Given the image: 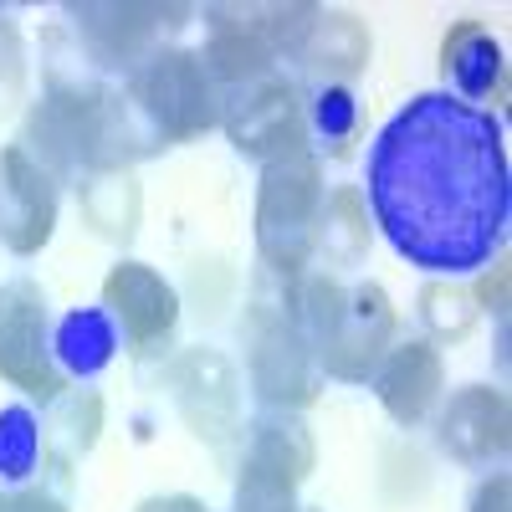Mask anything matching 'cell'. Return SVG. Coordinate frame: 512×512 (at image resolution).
<instances>
[{"instance_id":"1","label":"cell","mask_w":512,"mask_h":512,"mask_svg":"<svg viewBox=\"0 0 512 512\" xmlns=\"http://www.w3.org/2000/svg\"><path fill=\"white\" fill-rule=\"evenodd\" d=\"M369 210L410 267L431 277L487 272L512 226L502 118L446 93L410 98L369 144Z\"/></svg>"},{"instance_id":"2","label":"cell","mask_w":512,"mask_h":512,"mask_svg":"<svg viewBox=\"0 0 512 512\" xmlns=\"http://www.w3.org/2000/svg\"><path fill=\"white\" fill-rule=\"evenodd\" d=\"M323 164L318 154L277 159L262 169V190H256V251L262 267L303 277L313 251H318V221H323Z\"/></svg>"},{"instance_id":"3","label":"cell","mask_w":512,"mask_h":512,"mask_svg":"<svg viewBox=\"0 0 512 512\" xmlns=\"http://www.w3.org/2000/svg\"><path fill=\"white\" fill-rule=\"evenodd\" d=\"M103 82H93L82 67H47V93L31 103L21 149L47 169L52 180H82L88 175V154L98 134V108H103Z\"/></svg>"},{"instance_id":"4","label":"cell","mask_w":512,"mask_h":512,"mask_svg":"<svg viewBox=\"0 0 512 512\" xmlns=\"http://www.w3.org/2000/svg\"><path fill=\"white\" fill-rule=\"evenodd\" d=\"M123 93L139 103V113L159 128L164 144H190L221 123V88L210 82L200 52H185V47L154 52L123 82Z\"/></svg>"},{"instance_id":"5","label":"cell","mask_w":512,"mask_h":512,"mask_svg":"<svg viewBox=\"0 0 512 512\" xmlns=\"http://www.w3.org/2000/svg\"><path fill=\"white\" fill-rule=\"evenodd\" d=\"M82 57L103 72H123L134 77L154 52H164V36H175L195 11L175 6V0H82V6H67Z\"/></svg>"},{"instance_id":"6","label":"cell","mask_w":512,"mask_h":512,"mask_svg":"<svg viewBox=\"0 0 512 512\" xmlns=\"http://www.w3.org/2000/svg\"><path fill=\"white\" fill-rule=\"evenodd\" d=\"M221 128L236 144V154L256 159V164H277V159H297L313 154L308 149V108H303V88L292 77L272 72L256 77L246 88L221 93Z\"/></svg>"},{"instance_id":"7","label":"cell","mask_w":512,"mask_h":512,"mask_svg":"<svg viewBox=\"0 0 512 512\" xmlns=\"http://www.w3.org/2000/svg\"><path fill=\"white\" fill-rule=\"evenodd\" d=\"M0 379H11L31 400L52 405L67 379L52 359V308L31 277L0 282Z\"/></svg>"},{"instance_id":"8","label":"cell","mask_w":512,"mask_h":512,"mask_svg":"<svg viewBox=\"0 0 512 512\" xmlns=\"http://www.w3.org/2000/svg\"><path fill=\"white\" fill-rule=\"evenodd\" d=\"M395 344V303L379 282H354L344 292V308H338L328 338L318 344V369L323 379L338 384H369L379 359Z\"/></svg>"},{"instance_id":"9","label":"cell","mask_w":512,"mask_h":512,"mask_svg":"<svg viewBox=\"0 0 512 512\" xmlns=\"http://www.w3.org/2000/svg\"><path fill=\"white\" fill-rule=\"evenodd\" d=\"M103 308L113 313L118 333L128 354L154 359L175 344V328H180V292L169 287L149 262H134L123 256L118 267H108L103 277Z\"/></svg>"},{"instance_id":"10","label":"cell","mask_w":512,"mask_h":512,"mask_svg":"<svg viewBox=\"0 0 512 512\" xmlns=\"http://www.w3.org/2000/svg\"><path fill=\"white\" fill-rule=\"evenodd\" d=\"M246 374H251V390L267 410H297L303 415L318 390H323V369L318 354L303 338L297 323H251L246 328Z\"/></svg>"},{"instance_id":"11","label":"cell","mask_w":512,"mask_h":512,"mask_svg":"<svg viewBox=\"0 0 512 512\" xmlns=\"http://www.w3.org/2000/svg\"><path fill=\"white\" fill-rule=\"evenodd\" d=\"M436 441L456 466H472V472H487V466L507 461L512 446V405L502 384H461V390L441 405L436 415Z\"/></svg>"},{"instance_id":"12","label":"cell","mask_w":512,"mask_h":512,"mask_svg":"<svg viewBox=\"0 0 512 512\" xmlns=\"http://www.w3.org/2000/svg\"><path fill=\"white\" fill-rule=\"evenodd\" d=\"M57 231V180L21 144L0 149V241L36 256Z\"/></svg>"},{"instance_id":"13","label":"cell","mask_w":512,"mask_h":512,"mask_svg":"<svg viewBox=\"0 0 512 512\" xmlns=\"http://www.w3.org/2000/svg\"><path fill=\"white\" fill-rule=\"evenodd\" d=\"M169 390H175L180 415L200 441H226L241 425V379L216 349H185L169 364Z\"/></svg>"},{"instance_id":"14","label":"cell","mask_w":512,"mask_h":512,"mask_svg":"<svg viewBox=\"0 0 512 512\" xmlns=\"http://www.w3.org/2000/svg\"><path fill=\"white\" fill-rule=\"evenodd\" d=\"M369 384H374L384 415H390L395 425L431 420V410L441 405V390H446L441 349L431 344V338H405V344H390V354L379 359Z\"/></svg>"},{"instance_id":"15","label":"cell","mask_w":512,"mask_h":512,"mask_svg":"<svg viewBox=\"0 0 512 512\" xmlns=\"http://www.w3.org/2000/svg\"><path fill=\"white\" fill-rule=\"evenodd\" d=\"M205 21H210V36H205L200 62L221 93L277 72V57L262 41V6H210Z\"/></svg>"},{"instance_id":"16","label":"cell","mask_w":512,"mask_h":512,"mask_svg":"<svg viewBox=\"0 0 512 512\" xmlns=\"http://www.w3.org/2000/svg\"><path fill=\"white\" fill-rule=\"evenodd\" d=\"M441 82H446V98L456 103H492L507 93V57H502V41L482 26V21H456L441 36Z\"/></svg>"},{"instance_id":"17","label":"cell","mask_w":512,"mask_h":512,"mask_svg":"<svg viewBox=\"0 0 512 512\" xmlns=\"http://www.w3.org/2000/svg\"><path fill=\"white\" fill-rule=\"evenodd\" d=\"M374 41L354 11H323L308 47L297 52V77L308 88H354V77L369 67Z\"/></svg>"},{"instance_id":"18","label":"cell","mask_w":512,"mask_h":512,"mask_svg":"<svg viewBox=\"0 0 512 512\" xmlns=\"http://www.w3.org/2000/svg\"><path fill=\"white\" fill-rule=\"evenodd\" d=\"M241 461L267 466V472L303 487L313 477V466H318V441H313L308 420L297 410H262L246 425V456Z\"/></svg>"},{"instance_id":"19","label":"cell","mask_w":512,"mask_h":512,"mask_svg":"<svg viewBox=\"0 0 512 512\" xmlns=\"http://www.w3.org/2000/svg\"><path fill=\"white\" fill-rule=\"evenodd\" d=\"M169 149L159 139V128L139 113V103L128 98L123 88H108L103 93V108H98V134H93V154H88V175L93 169H134L139 159Z\"/></svg>"},{"instance_id":"20","label":"cell","mask_w":512,"mask_h":512,"mask_svg":"<svg viewBox=\"0 0 512 512\" xmlns=\"http://www.w3.org/2000/svg\"><path fill=\"white\" fill-rule=\"evenodd\" d=\"M77 205H82V221H88L93 236H103L113 246H128L139 236L144 190L134 180V169H93V175H82Z\"/></svg>"},{"instance_id":"21","label":"cell","mask_w":512,"mask_h":512,"mask_svg":"<svg viewBox=\"0 0 512 512\" xmlns=\"http://www.w3.org/2000/svg\"><path fill=\"white\" fill-rule=\"evenodd\" d=\"M118 349H123V333H118L108 308H77V313L52 323V359H57L62 379L103 374L118 359Z\"/></svg>"},{"instance_id":"22","label":"cell","mask_w":512,"mask_h":512,"mask_svg":"<svg viewBox=\"0 0 512 512\" xmlns=\"http://www.w3.org/2000/svg\"><path fill=\"white\" fill-rule=\"evenodd\" d=\"M323 267L338 277L344 267H359L369 256V205L359 185H338L323 200V221H318V251Z\"/></svg>"},{"instance_id":"23","label":"cell","mask_w":512,"mask_h":512,"mask_svg":"<svg viewBox=\"0 0 512 512\" xmlns=\"http://www.w3.org/2000/svg\"><path fill=\"white\" fill-rule=\"evenodd\" d=\"M303 108H308V144L328 159H349L364 128L354 88H308Z\"/></svg>"},{"instance_id":"24","label":"cell","mask_w":512,"mask_h":512,"mask_svg":"<svg viewBox=\"0 0 512 512\" xmlns=\"http://www.w3.org/2000/svg\"><path fill=\"white\" fill-rule=\"evenodd\" d=\"M47 451L57 456H88L103 436V395L98 390H62L52 405H47Z\"/></svg>"},{"instance_id":"25","label":"cell","mask_w":512,"mask_h":512,"mask_svg":"<svg viewBox=\"0 0 512 512\" xmlns=\"http://www.w3.org/2000/svg\"><path fill=\"white\" fill-rule=\"evenodd\" d=\"M47 461V431L31 405L0 410V487H26Z\"/></svg>"},{"instance_id":"26","label":"cell","mask_w":512,"mask_h":512,"mask_svg":"<svg viewBox=\"0 0 512 512\" xmlns=\"http://www.w3.org/2000/svg\"><path fill=\"white\" fill-rule=\"evenodd\" d=\"M415 303H420L415 313H420L425 333H431V344H461V338L477 328V313H482V308H477V297H472V287L446 282V277L425 282Z\"/></svg>"},{"instance_id":"27","label":"cell","mask_w":512,"mask_h":512,"mask_svg":"<svg viewBox=\"0 0 512 512\" xmlns=\"http://www.w3.org/2000/svg\"><path fill=\"white\" fill-rule=\"evenodd\" d=\"M323 6L313 0H287V6H262V41L277 62H297V52L308 47V36L318 26Z\"/></svg>"},{"instance_id":"28","label":"cell","mask_w":512,"mask_h":512,"mask_svg":"<svg viewBox=\"0 0 512 512\" xmlns=\"http://www.w3.org/2000/svg\"><path fill=\"white\" fill-rule=\"evenodd\" d=\"M236 512H303V502H297V482L267 472V466L241 461V477H236Z\"/></svg>"},{"instance_id":"29","label":"cell","mask_w":512,"mask_h":512,"mask_svg":"<svg viewBox=\"0 0 512 512\" xmlns=\"http://www.w3.org/2000/svg\"><path fill=\"white\" fill-rule=\"evenodd\" d=\"M21 82H26V52H21V36H16L11 16L0 11V108L21 98Z\"/></svg>"},{"instance_id":"30","label":"cell","mask_w":512,"mask_h":512,"mask_svg":"<svg viewBox=\"0 0 512 512\" xmlns=\"http://www.w3.org/2000/svg\"><path fill=\"white\" fill-rule=\"evenodd\" d=\"M492 272H482V282H477V308H487V313H497V318H507V262L502 256H492L487 262Z\"/></svg>"},{"instance_id":"31","label":"cell","mask_w":512,"mask_h":512,"mask_svg":"<svg viewBox=\"0 0 512 512\" xmlns=\"http://www.w3.org/2000/svg\"><path fill=\"white\" fill-rule=\"evenodd\" d=\"M0 512H67V497L52 492V487H16L6 502H0Z\"/></svg>"},{"instance_id":"32","label":"cell","mask_w":512,"mask_h":512,"mask_svg":"<svg viewBox=\"0 0 512 512\" xmlns=\"http://www.w3.org/2000/svg\"><path fill=\"white\" fill-rule=\"evenodd\" d=\"M472 512H512V482L502 472H492L477 492H472Z\"/></svg>"},{"instance_id":"33","label":"cell","mask_w":512,"mask_h":512,"mask_svg":"<svg viewBox=\"0 0 512 512\" xmlns=\"http://www.w3.org/2000/svg\"><path fill=\"white\" fill-rule=\"evenodd\" d=\"M134 512H210L200 497H190V492H175V497H149V502H139Z\"/></svg>"},{"instance_id":"34","label":"cell","mask_w":512,"mask_h":512,"mask_svg":"<svg viewBox=\"0 0 512 512\" xmlns=\"http://www.w3.org/2000/svg\"><path fill=\"white\" fill-rule=\"evenodd\" d=\"M303 512H308V507H303Z\"/></svg>"}]
</instances>
